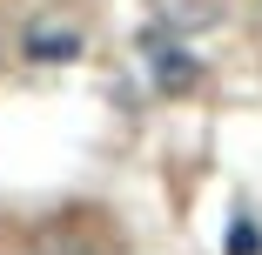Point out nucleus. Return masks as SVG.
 I'll list each match as a JSON object with an SVG mask.
<instances>
[{
  "label": "nucleus",
  "mask_w": 262,
  "mask_h": 255,
  "mask_svg": "<svg viewBox=\"0 0 262 255\" xmlns=\"http://www.w3.org/2000/svg\"><path fill=\"white\" fill-rule=\"evenodd\" d=\"M20 54H27L34 67H61V61H74V54H81V34H74L68 20H54V14H40V20H27Z\"/></svg>",
  "instance_id": "obj_1"
},
{
  "label": "nucleus",
  "mask_w": 262,
  "mask_h": 255,
  "mask_svg": "<svg viewBox=\"0 0 262 255\" xmlns=\"http://www.w3.org/2000/svg\"><path fill=\"white\" fill-rule=\"evenodd\" d=\"M148 47H155V87H162V94H188L202 81V67L188 54H175V47H162V40H148Z\"/></svg>",
  "instance_id": "obj_2"
},
{
  "label": "nucleus",
  "mask_w": 262,
  "mask_h": 255,
  "mask_svg": "<svg viewBox=\"0 0 262 255\" xmlns=\"http://www.w3.org/2000/svg\"><path fill=\"white\" fill-rule=\"evenodd\" d=\"M222 248H229V255H262V228H255L249 215H235V222H229V242H222Z\"/></svg>",
  "instance_id": "obj_3"
},
{
  "label": "nucleus",
  "mask_w": 262,
  "mask_h": 255,
  "mask_svg": "<svg viewBox=\"0 0 262 255\" xmlns=\"http://www.w3.org/2000/svg\"><path fill=\"white\" fill-rule=\"evenodd\" d=\"M47 255H115L108 242H94V235H74V242H54Z\"/></svg>",
  "instance_id": "obj_4"
}]
</instances>
